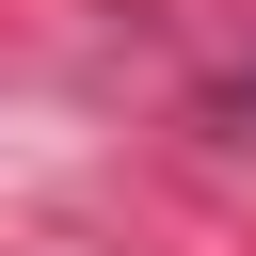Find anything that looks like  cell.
<instances>
[{
	"label": "cell",
	"mask_w": 256,
	"mask_h": 256,
	"mask_svg": "<svg viewBox=\"0 0 256 256\" xmlns=\"http://www.w3.org/2000/svg\"><path fill=\"white\" fill-rule=\"evenodd\" d=\"M224 128H256V64H240V80H224Z\"/></svg>",
	"instance_id": "6da1fadb"
}]
</instances>
